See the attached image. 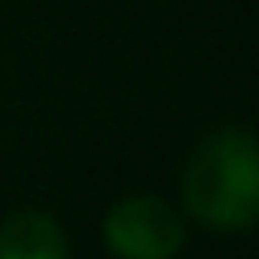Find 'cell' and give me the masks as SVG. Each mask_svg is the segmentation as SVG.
I'll return each instance as SVG.
<instances>
[{
    "mask_svg": "<svg viewBox=\"0 0 259 259\" xmlns=\"http://www.w3.org/2000/svg\"><path fill=\"white\" fill-rule=\"evenodd\" d=\"M182 206L206 231L239 235L259 219V146L243 125L206 134L182 170Z\"/></svg>",
    "mask_w": 259,
    "mask_h": 259,
    "instance_id": "cell-1",
    "label": "cell"
},
{
    "mask_svg": "<svg viewBox=\"0 0 259 259\" xmlns=\"http://www.w3.org/2000/svg\"><path fill=\"white\" fill-rule=\"evenodd\" d=\"M101 235L113 259H178L186 247L182 214L158 194H130L113 202Z\"/></svg>",
    "mask_w": 259,
    "mask_h": 259,
    "instance_id": "cell-2",
    "label": "cell"
},
{
    "mask_svg": "<svg viewBox=\"0 0 259 259\" xmlns=\"http://www.w3.org/2000/svg\"><path fill=\"white\" fill-rule=\"evenodd\" d=\"M0 259H69V239L53 214L16 210L0 223Z\"/></svg>",
    "mask_w": 259,
    "mask_h": 259,
    "instance_id": "cell-3",
    "label": "cell"
}]
</instances>
